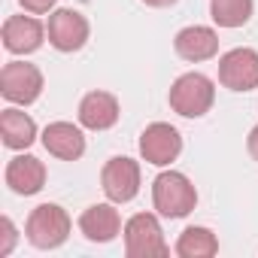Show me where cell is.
<instances>
[{
    "label": "cell",
    "mask_w": 258,
    "mask_h": 258,
    "mask_svg": "<svg viewBox=\"0 0 258 258\" xmlns=\"http://www.w3.org/2000/svg\"><path fill=\"white\" fill-rule=\"evenodd\" d=\"M49 43L58 49V52H79L85 43H88V19L76 10H55L49 16Z\"/></svg>",
    "instance_id": "cell-9"
},
{
    "label": "cell",
    "mask_w": 258,
    "mask_h": 258,
    "mask_svg": "<svg viewBox=\"0 0 258 258\" xmlns=\"http://www.w3.org/2000/svg\"><path fill=\"white\" fill-rule=\"evenodd\" d=\"M100 188L112 204H127L140 195V164L134 158L115 155L100 170Z\"/></svg>",
    "instance_id": "cell-6"
},
{
    "label": "cell",
    "mask_w": 258,
    "mask_h": 258,
    "mask_svg": "<svg viewBox=\"0 0 258 258\" xmlns=\"http://www.w3.org/2000/svg\"><path fill=\"white\" fill-rule=\"evenodd\" d=\"M170 109L185 115V118H201L213 109V100H216V88H213V79L204 76V73H182L173 85H170Z\"/></svg>",
    "instance_id": "cell-3"
},
{
    "label": "cell",
    "mask_w": 258,
    "mask_h": 258,
    "mask_svg": "<svg viewBox=\"0 0 258 258\" xmlns=\"http://www.w3.org/2000/svg\"><path fill=\"white\" fill-rule=\"evenodd\" d=\"M16 240H19L16 225H13V219H10V216H4V219H0V258H7V255L13 252Z\"/></svg>",
    "instance_id": "cell-19"
},
{
    "label": "cell",
    "mask_w": 258,
    "mask_h": 258,
    "mask_svg": "<svg viewBox=\"0 0 258 258\" xmlns=\"http://www.w3.org/2000/svg\"><path fill=\"white\" fill-rule=\"evenodd\" d=\"M210 16L219 28H243L252 19V0H210Z\"/></svg>",
    "instance_id": "cell-18"
},
{
    "label": "cell",
    "mask_w": 258,
    "mask_h": 258,
    "mask_svg": "<svg viewBox=\"0 0 258 258\" xmlns=\"http://www.w3.org/2000/svg\"><path fill=\"white\" fill-rule=\"evenodd\" d=\"M0 137H4V146L7 149H16V152L19 149H28L37 140V121L28 112L10 106V109L0 112Z\"/></svg>",
    "instance_id": "cell-16"
},
{
    "label": "cell",
    "mask_w": 258,
    "mask_h": 258,
    "mask_svg": "<svg viewBox=\"0 0 258 258\" xmlns=\"http://www.w3.org/2000/svg\"><path fill=\"white\" fill-rule=\"evenodd\" d=\"M0 94L16 106H31L43 94V73L28 61H10L0 70Z\"/></svg>",
    "instance_id": "cell-5"
},
{
    "label": "cell",
    "mask_w": 258,
    "mask_h": 258,
    "mask_svg": "<svg viewBox=\"0 0 258 258\" xmlns=\"http://www.w3.org/2000/svg\"><path fill=\"white\" fill-rule=\"evenodd\" d=\"M146 7H155V10H164V7H173L176 0H143Z\"/></svg>",
    "instance_id": "cell-22"
},
{
    "label": "cell",
    "mask_w": 258,
    "mask_h": 258,
    "mask_svg": "<svg viewBox=\"0 0 258 258\" xmlns=\"http://www.w3.org/2000/svg\"><path fill=\"white\" fill-rule=\"evenodd\" d=\"M79 231L91 243H109L121 234V216L112 207V201L109 204H91L79 216Z\"/></svg>",
    "instance_id": "cell-11"
},
{
    "label": "cell",
    "mask_w": 258,
    "mask_h": 258,
    "mask_svg": "<svg viewBox=\"0 0 258 258\" xmlns=\"http://www.w3.org/2000/svg\"><path fill=\"white\" fill-rule=\"evenodd\" d=\"M173 49H176V55H179L182 61H191V64L210 61V58H216V52H219V37H216L213 28L191 25V28H182V31L176 34Z\"/></svg>",
    "instance_id": "cell-14"
},
{
    "label": "cell",
    "mask_w": 258,
    "mask_h": 258,
    "mask_svg": "<svg viewBox=\"0 0 258 258\" xmlns=\"http://www.w3.org/2000/svg\"><path fill=\"white\" fill-rule=\"evenodd\" d=\"M152 204H155V213L164 219H185L198 207V191L185 173L164 170L152 182Z\"/></svg>",
    "instance_id": "cell-1"
},
{
    "label": "cell",
    "mask_w": 258,
    "mask_h": 258,
    "mask_svg": "<svg viewBox=\"0 0 258 258\" xmlns=\"http://www.w3.org/2000/svg\"><path fill=\"white\" fill-rule=\"evenodd\" d=\"M219 252V240L210 228H201V225H191L179 234L176 240V255L179 258H213Z\"/></svg>",
    "instance_id": "cell-17"
},
{
    "label": "cell",
    "mask_w": 258,
    "mask_h": 258,
    "mask_svg": "<svg viewBox=\"0 0 258 258\" xmlns=\"http://www.w3.org/2000/svg\"><path fill=\"white\" fill-rule=\"evenodd\" d=\"M46 34L49 31L34 16H10L4 22V31H0V37H4V49L13 52V55H31V52H37L43 46Z\"/></svg>",
    "instance_id": "cell-10"
},
{
    "label": "cell",
    "mask_w": 258,
    "mask_h": 258,
    "mask_svg": "<svg viewBox=\"0 0 258 258\" xmlns=\"http://www.w3.org/2000/svg\"><path fill=\"white\" fill-rule=\"evenodd\" d=\"M43 146L61 161H79L85 155V134L70 121H52L43 131Z\"/></svg>",
    "instance_id": "cell-12"
},
{
    "label": "cell",
    "mask_w": 258,
    "mask_h": 258,
    "mask_svg": "<svg viewBox=\"0 0 258 258\" xmlns=\"http://www.w3.org/2000/svg\"><path fill=\"white\" fill-rule=\"evenodd\" d=\"M179 152H182V137L167 121H152L140 134V155H143V161H149L155 167H167L170 161L179 158Z\"/></svg>",
    "instance_id": "cell-7"
},
{
    "label": "cell",
    "mask_w": 258,
    "mask_h": 258,
    "mask_svg": "<svg viewBox=\"0 0 258 258\" xmlns=\"http://www.w3.org/2000/svg\"><path fill=\"white\" fill-rule=\"evenodd\" d=\"M219 82L231 91L258 88V52L255 49H231L219 58Z\"/></svg>",
    "instance_id": "cell-8"
},
{
    "label": "cell",
    "mask_w": 258,
    "mask_h": 258,
    "mask_svg": "<svg viewBox=\"0 0 258 258\" xmlns=\"http://www.w3.org/2000/svg\"><path fill=\"white\" fill-rule=\"evenodd\" d=\"M25 237L37 249H58L70 237V216L58 204H40L25 222Z\"/></svg>",
    "instance_id": "cell-2"
},
{
    "label": "cell",
    "mask_w": 258,
    "mask_h": 258,
    "mask_svg": "<svg viewBox=\"0 0 258 258\" xmlns=\"http://www.w3.org/2000/svg\"><path fill=\"white\" fill-rule=\"evenodd\" d=\"M246 149H249V155L258 161V124L249 131V137H246Z\"/></svg>",
    "instance_id": "cell-21"
},
{
    "label": "cell",
    "mask_w": 258,
    "mask_h": 258,
    "mask_svg": "<svg viewBox=\"0 0 258 258\" xmlns=\"http://www.w3.org/2000/svg\"><path fill=\"white\" fill-rule=\"evenodd\" d=\"M118 121V100L109 91H88L79 100V124L88 131H109Z\"/></svg>",
    "instance_id": "cell-13"
},
{
    "label": "cell",
    "mask_w": 258,
    "mask_h": 258,
    "mask_svg": "<svg viewBox=\"0 0 258 258\" xmlns=\"http://www.w3.org/2000/svg\"><path fill=\"white\" fill-rule=\"evenodd\" d=\"M124 252L127 258H164L170 252L158 216L137 213L124 222Z\"/></svg>",
    "instance_id": "cell-4"
},
{
    "label": "cell",
    "mask_w": 258,
    "mask_h": 258,
    "mask_svg": "<svg viewBox=\"0 0 258 258\" xmlns=\"http://www.w3.org/2000/svg\"><path fill=\"white\" fill-rule=\"evenodd\" d=\"M19 4H22L25 13H31V16H43V13L55 10V0H19Z\"/></svg>",
    "instance_id": "cell-20"
},
{
    "label": "cell",
    "mask_w": 258,
    "mask_h": 258,
    "mask_svg": "<svg viewBox=\"0 0 258 258\" xmlns=\"http://www.w3.org/2000/svg\"><path fill=\"white\" fill-rule=\"evenodd\" d=\"M10 191L16 195H37L43 185H46V164L34 155H16L10 164H7V173H4Z\"/></svg>",
    "instance_id": "cell-15"
}]
</instances>
